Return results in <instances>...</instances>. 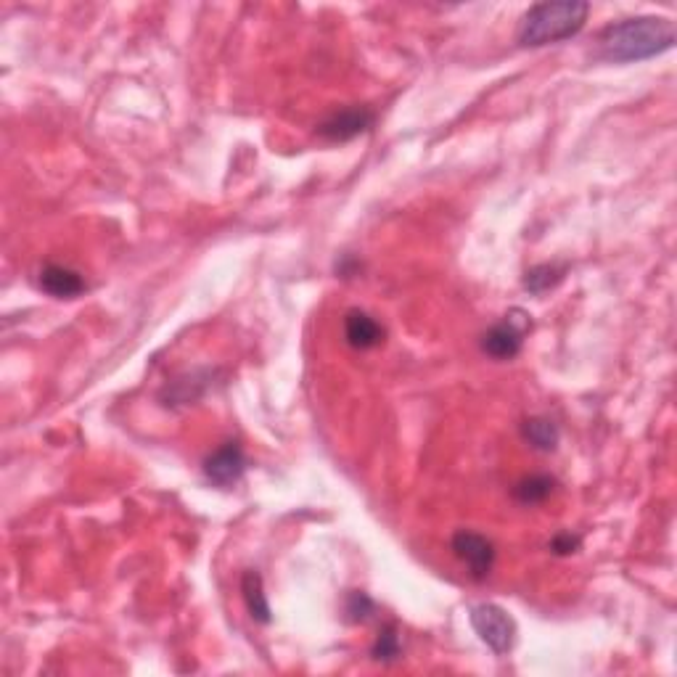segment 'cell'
Segmentation results:
<instances>
[{
	"instance_id": "obj_1",
	"label": "cell",
	"mask_w": 677,
	"mask_h": 677,
	"mask_svg": "<svg viewBox=\"0 0 677 677\" xmlns=\"http://www.w3.org/2000/svg\"><path fill=\"white\" fill-rule=\"evenodd\" d=\"M675 45V22L667 16H635L609 24L598 35V56L614 64L654 59Z\"/></svg>"
},
{
	"instance_id": "obj_2",
	"label": "cell",
	"mask_w": 677,
	"mask_h": 677,
	"mask_svg": "<svg viewBox=\"0 0 677 677\" xmlns=\"http://www.w3.org/2000/svg\"><path fill=\"white\" fill-rule=\"evenodd\" d=\"M590 14L588 3L580 0H558V3H537L521 16L519 43L524 48L561 43L574 38L585 27Z\"/></svg>"
},
{
	"instance_id": "obj_3",
	"label": "cell",
	"mask_w": 677,
	"mask_h": 677,
	"mask_svg": "<svg viewBox=\"0 0 677 677\" xmlns=\"http://www.w3.org/2000/svg\"><path fill=\"white\" fill-rule=\"evenodd\" d=\"M471 627L498 656L508 654L516 643V622L495 603H479L471 609Z\"/></svg>"
},
{
	"instance_id": "obj_4",
	"label": "cell",
	"mask_w": 677,
	"mask_h": 677,
	"mask_svg": "<svg viewBox=\"0 0 677 677\" xmlns=\"http://www.w3.org/2000/svg\"><path fill=\"white\" fill-rule=\"evenodd\" d=\"M532 328V320L529 315H524L521 310H514L511 315L495 323V326L482 336V352L490 355L495 360H511L521 352V344H524V334Z\"/></svg>"
},
{
	"instance_id": "obj_5",
	"label": "cell",
	"mask_w": 677,
	"mask_h": 677,
	"mask_svg": "<svg viewBox=\"0 0 677 677\" xmlns=\"http://www.w3.org/2000/svg\"><path fill=\"white\" fill-rule=\"evenodd\" d=\"M453 548L455 558L461 561L474 580H487L492 572V566H495V545L487 540L479 532H471V529H461V532H455L453 535Z\"/></svg>"
},
{
	"instance_id": "obj_6",
	"label": "cell",
	"mask_w": 677,
	"mask_h": 677,
	"mask_svg": "<svg viewBox=\"0 0 677 677\" xmlns=\"http://www.w3.org/2000/svg\"><path fill=\"white\" fill-rule=\"evenodd\" d=\"M373 120H376V114L368 106H347V109H339L328 120L320 122L318 135L331 143H347L358 135L368 133Z\"/></svg>"
},
{
	"instance_id": "obj_7",
	"label": "cell",
	"mask_w": 677,
	"mask_h": 677,
	"mask_svg": "<svg viewBox=\"0 0 677 677\" xmlns=\"http://www.w3.org/2000/svg\"><path fill=\"white\" fill-rule=\"evenodd\" d=\"M244 471L246 458L239 442H225L223 447H217L215 453L204 461V477L212 484H217V487H223V490L239 484V479L244 477Z\"/></svg>"
},
{
	"instance_id": "obj_8",
	"label": "cell",
	"mask_w": 677,
	"mask_h": 677,
	"mask_svg": "<svg viewBox=\"0 0 677 677\" xmlns=\"http://www.w3.org/2000/svg\"><path fill=\"white\" fill-rule=\"evenodd\" d=\"M344 339L352 350H373L384 342V328L363 310H350L344 318Z\"/></svg>"
},
{
	"instance_id": "obj_9",
	"label": "cell",
	"mask_w": 677,
	"mask_h": 677,
	"mask_svg": "<svg viewBox=\"0 0 677 677\" xmlns=\"http://www.w3.org/2000/svg\"><path fill=\"white\" fill-rule=\"evenodd\" d=\"M40 289L56 299H75L85 291V281L77 270L64 265H45L40 270Z\"/></svg>"
},
{
	"instance_id": "obj_10",
	"label": "cell",
	"mask_w": 677,
	"mask_h": 677,
	"mask_svg": "<svg viewBox=\"0 0 677 677\" xmlns=\"http://www.w3.org/2000/svg\"><path fill=\"white\" fill-rule=\"evenodd\" d=\"M241 596H244L249 617L254 622H260V625H270L273 611H270L268 596H265V588H262V577L257 572H252V569L244 572V577H241Z\"/></svg>"
},
{
	"instance_id": "obj_11",
	"label": "cell",
	"mask_w": 677,
	"mask_h": 677,
	"mask_svg": "<svg viewBox=\"0 0 677 677\" xmlns=\"http://www.w3.org/2000/svg\"><path fill=\"white\" fill-rule=\"evenodd\" d=\"M521 434L527 439L529 445L540 450V453H553L558 447V439H561V432H558V426L553 424L551 418L535 416L527 418L524 424H521Z\"/></svg>"
},
{
	"instance_id": "obj_12",
	"label": "cell",
	"mask_w": 677,
	"mask_h": 677,
	"mask_svg": "<svg viewBox=\"0 0 677 677\" xmlns=\"http://www.w3.org/2000/svg\"><path fill=\"white\" fill-rule=\"evenodd\" d=\"M553 492H556V479L548 477V474H532V477L516 482L514 498L521 506H540L551 498Z\"/></svg>"
},
{
	"instance_id": "obj_13",
	"label": "cell",
	"mask_w": 677,
	"mask_h": 677,
	"mask_svg": "<svg viewBox=\"0 0 677 677\" xmlns=\"http://www.w3.org/2000/svg\"><path fill=\"white\" fill-rule=\"evenodd\" d=\"M566 268L564 265H551V262H545V265H537V268L527 270V276H524V289L532 291V294H545V291H551L553 286L564 281Z\"/></svg>"
},
{
	"instance_id": "obj_14",
	"label": "cell",
	"mask_w": 677,
	"mask_h": 677,
	"mask_svg": "<svg viewBox=\"0 0 677 677\" xmlns=\"http://www.w3.org/2000/svg\"><path fill=\"white\" fill-rule=\"evenodd\" d=\"M400 654H402V646H400V635H397V627L387 625L379 633L376 643H373L371 656L376 659V662H395Z\"/></svg>"
},
{
	"instance_id": "obj_15",
	"label": "cell",
	"mask_w": 677,
	"mask_h": 677,
	"mask_svg": "<svg viewBox=\"0 0 677 677\" xmlns=\"http://www.w3.org/2000/svg\"><path fill=\"white\" fill-rule=\"evenodd\" d=\"M373 611H376V603H373L371 596L363 593V590H352L350 596H347V601H344V614H347L350 622H365Z\"/></svg>"
},
{
	"instance_id": "obj_16",
	"label": "cell",
	"mask_w": 677,
	"mask_h": 677,
	"mask_svg": "<svg viewBox=\"0 0 677 677\" xmlns=\"http://www.w3.org/2000/svg\"><path fill=\"white\" fill-rule=\"evenodd\" d=\"M580 545L582 540L577 535H572V532H558L551 540V551L556 556H572V553L580 551Z\"/></svg>"
}]
</instances>
